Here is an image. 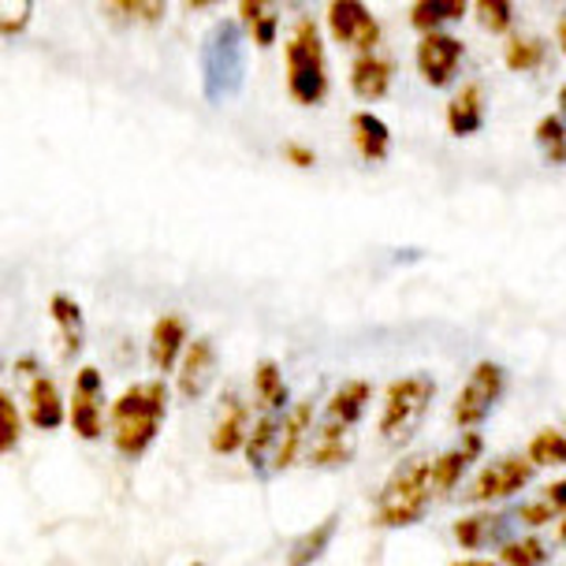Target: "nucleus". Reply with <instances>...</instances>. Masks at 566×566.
Masks as SVG:
<instances>
[{
  "instance_id": "4be33fe9",
  "label": "nucleus",
  "mask_w": 566,
  "mask_h": 566,
  "mask_svg": "<svg viewBox=\"0 0 566 566\" xmlns=\"http://www.w3.org/2000/svg\"><path fill=\"white\" fill-rule=\"evenodd\" d=\"M350 135H354V149H358L361 160H369V165H377V160L388 157L391 149V130L388 124L377 116V113H354L350 116Z\"/></svg>"
},
{
  "instance_id": "39448f33",
  "label": "nucleus",
  "mask_w": 566,
  "mask_h": 566,
  "mask_svg": "<svg viewBox=\"0 0 566 566\" xmlns=\"http://www.w3.org/2000/svg\"><path fill=\"white\" fill-rule=\"evenodd\" d=\"M432 399H437V380L429 373H410L388 384L384 391V410H380V437L391 448H407L418 432V424L429 413Z\"/></svg>"
},
{
  "instance_id": "cd10ccee",
  "label": "nucleus",
  "mask_w": 566,
  "mask_h": 566,
  "mask_svg": "<svg viewBox=\"0 0 566 566\" xmlns=\"http://www.w3.org/2000/svg\"><path fill=\"white\" fill-rule=\"evenodd\" d=\"M343 462H350V443H347V429L336 421H325L310 448V467L317 470H336Z\"/></svg>"
},
{
  "instance_id": "473e14b6",
  "label": "nucleus",
  "mask_w": 566,
  "mask_h": 566,
  "mask_svg": "<svg viewBox=\"0 0 566 566\" xmlns=\"http://www.w3.org/2000/svg\"><path fill=\"white\" fill-rule=\"evenodd\" d=\"M500 559H503V566H548L552 552L541 537H522V541L503 544Z\"/></svg>"
},
{
  "instance_id": "7ed1b4c3",
  "label": "nucleus",
  "mask_w": 566,
  "mask_h": 566,
  "mask_svg": "<svg viewBox=\"0 0 566 566\" xmlns=\"http://www.w3.org/2000/svg\"><path fill=\"white\" fill-rule=\"evenodd\" d=\"M429 500H432V459L429 454H410L384 481L373 518H377L380 530H407V525H418L424 518Z\"/></svg>"
},
{
  "instance_id": "7c9ffc66",
  "label": "nucleus",
  "mask_w": 566,
  "mask_h": 566,
  "mask_svg": "<svg viewBox=\"0 0 566 566\" xmlns=\"http://www.w3.org/2000/svg\"><path fill=\"white\" fill-rule=\"evenodd\" d=\"M503 64L511 71H537L544 64V42L537 38H525V34H514L507 38V49H503Z\"/></svg>"
},
{
  "instance_id": "49530a36",
  "label": "nucleus",
  "mask_w": 566,
  "mask_h": 566,
  "mask_svg": "<svg viewBox=\"0 0 566 566\" xmlns=\"http://www.w3.org/2000/svg\"><path fill=\"white\" fill-rule=\"evenodd\" d=\"M187 566H206V563H187Z\"/></svg>"
},
{
  "instance_id": "a211bd4d",
  "label": "nucleus",
  "mask_w": 566,
  "mask_h": 566,
  "mask_svg": "<svg viewBox=\"0 0 566 566\" xmlns=\"http://www.w3.org/2000/svg\"><path fill=\"white\" fill-rule=\"evenodd\" d=\"M391 78H396V64L391 56L380 53H358L350 64V94L358 101H384L391 90Z\"/></svg>"
},
{
  "instance_id": "ddd939ff",
  "label": "nucleus",
  "mask_w": 566,
  "mask_h": 566,
  "mask_svg": "<svg viewBox=\"0 0 566 566\" xmlns=\"http://www.w3.org/2000/svg\"><path fill=\"white\" fill-rule=\"evenodd\" d=\"M212 380H217V343L209 336H198L187 343L184 358L176 366V388L184 399H201Z\"/></svg>"
},
{
  "instance_id": "e433bc0d",
  "label": "nucleus",
  "mask_w": 566,
  "mask_h": 566,
  "mask_svg": "<svg viewBox=\"0 0 566 566\" xmlns=\"http://www.w3.org/2000/svg\"><path fill=\"white\" fill-rule=\"evenodd\" d=\"M555 514H559V511H555L548 500H533V503H522V507H518V518L525 525H537V530H541V525H548Z\"/></svg>"
},
{
  "instance_id": "aec40b11",
  "label": "nucleus",
  "mask_w": 566,
  "mask_h": 566,
  "mask_svg": "<svg viewBox=\"0 0 566 566\" xmlns=\"http://www.w3.org/2000/svg\"><path fill=\"white\" fill-rule=\"evenodd\" d=\"M280 421H283V413L261 410V418L250 424L247 443H242L247 467L254 470L258 478H269V473H272V459H276V443H280Z\"/></svg>"
},
{
  "instance_id": "412c9836",
  "label": "nucleus",
  "mask_w": 566,
  "mask_h": 566,
  "mask_svg": "<svg viewBox=\"0 0 566 566\" xmlns=\"http://www.w3.org/2000/svg\"><path fill=\"white\" fill-rule=\"evenodd\" d=\"M484 127V90L467 83L448 101V130L454 138H470Z\"/></svg>"
},
{
  "instance_id": "c85d7f7f",
  "label": "nucleus",
  "mask_w": 566,
  "mask_h": 566,
  "mask_svg": "<svg viewBox=\"0 0 566 566\" xmlns=\"http://www.w3.org/2000/svg\"><path fill=\"white\" fill-rule=\"evenodd\" d=\"M168 0H101V12L113 27H135V23H160Z\"/></svg>"
},
{
  "instance_id": "4468645a",
  "label": "nucleus",
  "mask_w": 566,
  "mask_h": 566,
  "mask_svg": "<svg viewBox=\"0 0 566 566\" xmlns=\"http://www.w3.org/2000/svg\"><path fill=\"white\" fill-rule=\"evenodd\" d=\"M187 343H190L187 317H179V313H160L154 321V328H149V350H146L149 366H154L160 377H165V373H176Z\"/></svg>"
},
{
  "instance_id": "a878e982",
  "label": "nucleus",
  "mask_w": 566,
  "mask_h": 566,
  "mask_svg": "<svg viewBox=\"0 0 566 566\" xmlns=\"http://www.w3.org/2000/svg\"><path fill=\"white\" fill-rule=\"evenodd\" d=\"M336 530H339V514H328V518H321L313 530H306L302 537L291 544L287 552V566H313L321 559V555L328 552V544L336 541Z\"/></svg>"
},
{
  "instance_id": "0eeeda50",
  "label": "nucleus",
  "mask_w": 566,
  "mask_h": 566,
  "mask_svg": "<svg viewBox=\"0 0 566 566\" xmlns=\"http://www.w3.org/2000/svg\"><path fill=\"white\" fill-rule=\"evenodd\" d=\"M15 377L23 384V396H27V410L23 418L34 424L38 432H56L60 424L67 421L64 410V396H60V384L49 377V373L38 366L30 354L15 361Z\"/></svg>"
},
{
  "instance_id": "f8f14e48",
  "label": "nucleus",
  "mask_w": 566,
  "mask_h": 566,
  "mask_svg": "<svg viewBox=\"0 0 566 566\" xmlns=\"http://www.w3.org/2000/svg\"><path fill=\"white\" fill-rule=\"evenodd\" d=\"M49 317H53L56 325V354L64 366L71 361L83 358L86 350V313L78 306L75 295H67V291H56L53 298H49Z\"/></svg>"
},
{
  "instance_id": "dca6fc26",
  "label": "nucleus",
  "mask_w": 566,
  "mask_h": 566,
  "mask_svg": "<svg viewBox=\"0 0 566 566\" xmlns=\"http://www.w3.org/2000/svg\"><path fill=\"white\" fill-rule=\"evenodd\" d=\"M481 451H484L481 432H467L454 451L437 454V459H432V495H451L459 489V481L467 478V470L478 462Z\"/></svg>"
},
{
  "instance_id": "b1692460",
  "label": "nucleus",
  "mask_w": 566,
  "mask_h": 566,
  "mask_svg": "<svg viewBox=\"0 0 566 566\" xmlns=\"http://www.w3.org/2000/svg\"><path fill=\"white\" fill-rule=\"evenodd\" d=\"M239 23L242 30H250L258 49H272L276 45V30H280V15H276V0H239Z\"/></svg>"
},
{
  "instance_id": "c756f323",
  "label": "nucleus",
  "mask_w": 566,
  "mask_h": 566,
  "mask_svg": "<svg viewBox=\"0 0 566 566\" xmlns=\"http://www.w3.org/2000/svg\"><path fill=\"white\" fill-rule=\"evenodd\" d=\"M23 410H19L15 396L8 388H0V454H12L23 440Z\"/></svg>"
},
{
  "instance_id": "9b49d317",
  "label": "nucleus",
  "mask_w": 566,
  "mask_h": 566,
  "mask_svg": "<svg viewBox=\"0 0 566 566\" xmlns=\"http://www.w3.org/2000/svg\"><path fill=\"white\" fill-rule=\"evenodd\" d=\"M462 56H467V45L448 30H429L418 42V71L432 90H448L459 78Z\"/></svg>"
},
{
  "instance_id": "2eb2a0df",
  "label": "nucleus",
  "mask_w": 566,
  "mask_h": 566,
  "mask_svg": "<svg viewBox=\"0 0 566 566\" xmlns=\"http://www.w3.org/2000/svg\"><path fill=\"white\" fill-rule=\"evenodd\" d=\"M250 437V407L235 391H224L217 407V424L209 432V448L217 454H239Z\"/></svg>"
},
{
  "instance_id": "c9c22d12",
  "label": "nucleus",
  "mask_w": 566,
  "mask_h": 566,
  "mask_svg": "<svg viewBox=\"0 0 566 566\" xmlns=\"http://www.w3.org/2000/svg\"><path fill=\"white\" fill-rule=\"evenodd\" d=\"M34 19V0H0V38L23 34Z\"/></svg>"
},
{
  "instance_id": "ea45409f",
  "label": "nucleus",
  "mask_w": 566,
  "mask_h": 566,
  "mask_svg": "<svg viewBox=\"0 0 566 566\" xmlns=\"http://www.w3.org/2000/svg\"><path fill=\"white\" fill-rule=\"evenodd\" d=\"M184 4L190 8V12H209V8L224 4V0H184Z\"/></svg>"
},
{
  "instance_id": "9d476101",
  "label": "nucleus",
  "mask_w": 566,
  "mask_h": 566,
  "mask_svg": "<svg viewBox=\"0 0 566 566\" xmlns=\"http://www.w3.org/2000/svg\"><path fill=\"white\" fill-rule=\"evenodd\" d=\"M533 478H537V467H533L530 459H518V454H503V459L489 462V467L478 473V481L470 484L467 500L470 503L511 500V495H518Z\"/></svg>"
},
{
  "instance_id": "72a5a7b5",
  "label": "nucleus",
  "mask_w": 566,
  "mask_h": 566,
  "mask_svg": "<svg viewBox=\"0 0 566 566\" xmlns=\"http://www.w3.org/2000/svg\"><path fill=\"white\" fill-rule=\"evenodd\" d=\"M537 142L548 157V165H566V119L563 116H544L537 124Z\"/></svg>"
},
{
  "instance_id": "20e7f679",
  "label": "nucleus",
  "mask_w": 566,
  "mask_h": 566,
  "mask_svg": "<svg viewBox=\"0 0 566 566\" xmlns=\"http://www.w3.org/2000/svg\"><path fill=\"white\" fill-rule=\"evenodd\" d=\"M247 78V53H242V23L217 19L201 38V94L206 101H228L242 90Z\"/></svg>"
},
{
  "instance_id": "1a4fd4ad",
  "label": "nucleus",
  "mask_w": 566,
  "mask_h": 566,
  "mask_svg": "<svg viewBox=\"0 0 566 566\" xmlns=\"http://www.w3.org/2000/svg\"><path fill=\"white\" fill-rule=\"evenodd\" d=\"M328 30L354 53H373L384 38L380 19L369 12L366 0H328Z\"/></svg>"
},
{
  "instance_id": "f257e3e1",
  "label": "nucleus",
  "mask_w": 566,
  "mask_h": 566,
  "mask_svg": "<svg viewBox=\"0 0 566 566\" xmlns=\"http://www.w3.org/2000/svg\"><path fill=\"white\" fill-rule=\"evenodd\" d=\"M168 418V384L165 380H138L108 407V437L116 454L142 459L160 437Z\"/></svg>"
},
{
  "instance_id": "393cba45",
  "label": "nucleus",
  "mask_w": 566,
  "mask_h": 566,
  "mask_svg": "<svg viewBox=\"0 0 566 566\" xmlns=\"http://www.w3.org/2000/svg\"><path fill=\"white\" fill-rule=\"evenodd\" d=\"M254 399L261 410L269 413H283L291 402V391H287V380H283V369L280 361L272 358H261L258 369H254Z\"/></svg>"
},
{
  "instance_id": "f3484780",
  "label": "nucleus",
  "mask_w": 566,
  "mask_h": 566,
  "mask_svg": "<svg viewBox=\"0 0 566 566\" xmlns=\"http://www.w3.org/2000/svg\"><path fill=\"white\" fill-rule=\"evenodd\" d=\"M313 429V399H302L298 407L283 410L280 421V443H276V459H272V473L291 470L298 462V454L306 451V437Z\"/></svg>"
},
{
  "instance_id": "4c0bfd02",
  "label": "nucleus",
  "mask_w": 566,
  "mask_h": 566,
  "mask_svg": "<svg viewBox=\"0 0 566 566\" xmlns=\"http://www.w3.org/2000/svg\"><path fill=\"white\" fill-rule=\"evenodd\" d=\"M283 157H287V165H295V168H313V165H317V154L306 149V146H295V142H291V146H283Z\"/></svg>"
},
{
  "instance_id": "f704fd0d",
  "label": "nucleus",
  "mask_w": 566,
  "mask_h": 566,
  "mask_svg": "<svg viewBox=\"0 0 566 566\" xmlns=\"http://www.w3.org/2000/svg\"><path fill=\"white\" fill-rule=\"evenodd\" d=\"M478 4V19L492 34H507L514 27V0H473Z\"/></svg>"
},
{
  "instance_id": "f03ea898",
  "label": "nucleus",
  "mask_w": 566,
  "mask_h": 566,
  "mask_svg": "<svg viewBox=\"0 0 566 566\" xmlns=\"http://www.w3.org/2000/svg\"><path fill=\"white\" fill-rule=\"evenodd\" d=\"M283 67H287V97L302 108L325 105L332 78L325 64V38L313 19H298L283 45Z\"/></svg>"
},
{
  "instance_id": "c03bdc74",
  "label": "nucleus",
  "mask_w": 566,
  "mask_h": 566,
  "mask_svg": "<svg viewBox=\"0 0 566 566\" xmlns=\"http://www.w3.org/2000/svg\"><path fill=\"white\" fill-rule=\"evenodd\" d=\"M559 541L566 544V514H563V522H559Z\"/></svg>"
},
{
  "instance_id": "423d86ee",
  "label": "nucleus",
  "mask_w": 566,
  "mask_h": 566,
  "mask_svg": "<svg viewBox=\"0 0 566 566\" xmlns=\"http://www.w3.org/2000/svg\"><path fill=\"white\" fill-rule=\"evenodd\" d=\"M67 424L78 440L94 443L108 429V402H105V373L97 366H78L75 384H71Z\"/></svg>"
},
{
  "instance_id": "37998d69",
  "label": "nucleus",
  "mask_w": 566,
  "mask_h": 566,
  "mask_svg": "<svg viewBox=\"0 0 566 566\" xmlns=\"http://www.w3.org/2000/svg\"><path fill=\"white\" fill-rule=\"evenodd\" d=\"M454 566H495V563H484V559H467V563H454Z\"/></svg>"
},
{
  "instance_id": "bb28decb",
  "label": "nucleus",
  "mask_w": 566,
  "mask_h": 566,
  "mask_svg": "<svg viewBox=\"0 0 566 566\" xmlns=\"http://www.w3.org/2000/svg\"><path fill=\"white\" fill-rule=\"evenodd\" d=\"M467 12H470V0H413V4H410V27L421 30V34H429V30L459 23Z\"/></svg>"
},
{
  "instance_id": "5701e85b",
  "label": "nucleus",
  "mask_w": 566,
  "mask_h": 566,
  "mask_svg": "<svg viewBox=\"0 0 566 566\" xmlns=\"http://www.w3.org/2000/svg\"><path fill=\"white\" fill-rule=\"evenodd\" d=\"M369 399H373V384L369 380L339 384V388L332 391V399H328L325 421H336V424H343V429H350V424L361 421V413H366Z\"/></svg>"
},
{
  "instance_id": "79ce46f5",
  "label": "nucleus",
  "mask_w": 566,
  "mask_h": 566,
  "mask_svg": "<svg viewBox=\"0 0 566 566\" xmlns=\"http://www.w3.org/2000/svg\"><path fill=\"white\" fill-rule=\"evenodd\" d=\"M555 30H559V45H563V53H566V19H559V27H555Z\"/></svg>"
},
{
  "instance_id": "6e6552de",
  "label": "nucleus",
  "mask_w": 566,
  "mask_h": 566,
  "mask_svg": "<svg viewBox=\"0 0 566 566\" xmlns=\"http://www.w3.org/2000/svg\"><path fill=\"white\" fill-rule=\"evenodd\" d=\"M507 396V373L495 361H478L470 369L467 384H462L459 399H454V424L459 429H478L481 421H489L495 402Z\"/></svg>"
},
{
  "instance_id": "58836bf2",
  "label": "nucleus",
  "mask_w": 566,
  "mask_h": 566,
  "mask_svg": "<svg viewBox=\"0 0 566 566\" xmlns=\"http://www.w3.org/2000/svg\"><path fill=\"white\" fill-rule=\"evenodd\" d=\"M544 500H548L555 511H566V478H563V481H555V484H548Z\"/></svg>"
},
{
  "instance_id": "6ab92c4d",
  "label": "nucleus",
  "mask_w": 566,
  "mask_h": 566,
  "mask_svg": "<svg viewBox=\"0 0 566 566\" xmlns=\"http://www.w3.org/2000/svg\"><path fill=\"white\" fill-rule=\"evenodd\" d=\"M507 530H511L507 514L478 511V514H467V518L454 522V544H459L462 552H481V548L500 544V537H507Z\"/></svg>"
},
{
  "instance_id": "2f4dec72",
  "label": "nucleus",
  "mask_w": 566,
  "mask_h": 566,
  "mask_svg": "<svg viewBox=\"0 0 566 566\" xmlns=\"http://www.w3.org/2000/svg\"><path fill=\"white\" fill-rule=\"evenodd\" d=\"M530 462L533 467H566V432L544 429L530 440Z\"/></svg>"
},
{
  "instance_id": "a18cd8bd",
  "label": "nucleus",
  "mask_w": 566,
  "mask_h": 566,
  "mask_svg": "<svg viewBox=\"0 0 566 566\" xmlns=\"http://www.w3.org/2000/svg\"><path fill=\"white\" fill-rule=\"evenodd\" d=\"M291 4H310V0H291Z\"/></svg>"
},
{
  "instance_id": "a19ab883",
  "label": "nucleus",
  "mask_w": 566,
  "mask_h": 566,
  "mask_svg": "<svg viewBox=\"0 0 566 566\" xmlns=\"http://www.w3.org/2000/svg\"><path fill=\"white\" fill-rule=\"evenodd\" d=\"M555 101H559V116L566 119V83L559 86V97H555Z\"/></svg>"
}]
</instances>
